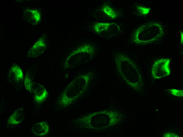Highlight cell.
<instances>
[{
    "mask_svg": "<svg viewBox=\"0 0 183 137\" xmlns=\"http://www.w3.org/2000/svg\"><path fill=\"white\" fill-rule=\"evenodd\" d=\"M48 126L45 123L39 122L33 125L32 128L33 134L37 136H41L46 133L48 131Z\"/></svg>",
    "mask_w": 183,
    "mask_h": 137,
    "instance_id": "277c9868",
    "label": "cell"
},
{
    "mask_svg": "<svg viewBox=\"0 0 183 137\" xmlns=\"http://www.w3.org/2000/svg\"><path fill=\"white\" fill-rule=\"evenodd\" d=\"M11 73L12 74V78L15 81L19 82L23 79V73L20 68L17 66H14L11 68Z\"/></svg>",
    "mask_w": 183,
    "mask_h": 137,
    "instance_id": "8992f818",
    "label": "cell"
},
{
    "mask_svg": "<svg viewBox=\"0 0 183 137\" xmlns=\"http://www.w3.org/2000/svg\"><path fill=\"white\" fill-rule=\"evenodd\" d=\"M25 86L28 90H30L32 88V82L30 78L28 76L25 77L24 82Z\"/></svg>",
    "mask_w": 183,
    "mask_h": 137,
    "instance_id": "30bf717a",
    "label": "cell"
},
{
    "mask_svg": "<svg viewBox=\"0 0 183 137\" xmlns=\"http://www.w3.org/2000/svg\"><path fill=\"white\" fill-rule=\"evenodd\" d=\"M24 111L22 108L18 109L9 117L7 121V124L15 125L19 124L24 118Z\"/></svg>",
    "mask_w": 183,
    "mask_h": 137,
    "instance_id": "3957f363",
    "label": "cell"
},
{
    "mask_svg": "<svg viewBox=\"0 0 183 137\" xmlns=\"http://www.w3.org/2000/svg\"><path fill=\"white\" fill-rule=\"evenodd\" d=\"M34 99L37 102H39L44 100L46 96V92L44 87L41 86L38 87L34 92Z\"/></svg>",
    "mask_w": 183,
    "mask_h": 137,
    "instance_id": "5b68a950",
    "label": "cell"
},
{
    "mask_svg": "<svg viewBox=\"0 0 183 137\" xmlns=\"http://www.w3.org/2000/svg\"><path fill=\"white\" fill-rule=\"evenodd\" d=\"M102 10L105 13L112 19L116 18L117 16L116 12L112 8L108 6H105Z\"/></svg>",
    "mask_w": 183,
    "mask_h": 137,
    "instance_id": "ba28073f",
    "label": "cell"
},
{
    "mask_svg": "<svg viewBox=\"0 0 183 137\" xmlns=\"http://www.w3.org/2000/svg\"><path fill=\"white\" fill-rule=\"evenodd\" d=\"M139 12L142 15H145L148 14L149 12L150 9L142 6L138 7Z\"/></svg>",
    "mask_w": 183,
    "mask_h": 137,
    "instance_id": "9c48e42d",
    "label": "cell"
},
{
    "mask_svg": "<svg viewBox=\"0 0 183 137\" xmlns=\"http://www.w3.org/2000/svg\"><path fill=\"white\" fill-rule=\"evenodd\" d=\"M164 34L162 25L159 22L151 21L138 28L133 35L136 41L140 44H147L157 41Z\"/></svg>",
    "mask_w": 183,
    "mask_h": 137,
    "instance_id": "6da1fadb",
    "label": "cell"
},
{
    "mask_svg": "<svg viewBox=\"0 0 183 137\" xmlns=\"http://www.w3.org/2000/svg\"><path fill=\"white\" fill-rule=\"evenodd\" d=\"M170 62L169 59H162L155 61L152 70L153 77L158 78L168 75L170 72Z\"/></svg>",
    "mask_w": 183,
    "mask_h": 137,
    "instance_id": "7a4b0ae2",
    "label": "cell"
},
{
    "mask_svg": "<svg viewBox=\"0 0 183 137\" xmlns=\"http://www.w3.org/2000/svg\"><path fill=\"white\" fill-rule=\"evenodd\" d=\"M111 24L106 22L98 23L94 26V29L97 32H100L107 30Z\"/></svg>",
    "mask_w": 183,
    "mask_h": 137,
    "instance_id": "52a82bcc",
    "label": "cell"
}]
</instances>
